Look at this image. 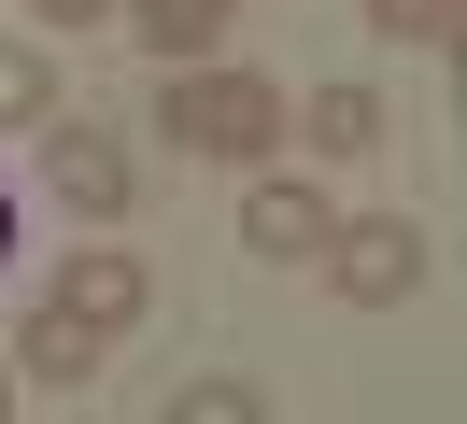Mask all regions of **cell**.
<instances>
[{"mask_svg": "<svg viewBox=\"0 0 467 424\" xmlns=\"http://www.w3.org/2000/svg\"><path fill=\"white\" fill-rule=\"evenodd\" d=\"M156 424H269V396L227 382V367H199V382H171V410H156Z\"/></svg>", "mask_w": 467, "mask_h": 424, "instance_id": "obj_10", "label": "cell"}, {"mask_svg": "<svg viewBox=\"0 0 467 424\" xmlns=\"http://www.w3.org/2000/svg\"><path fill=\"white\" fill-rule=\"evenodd\" d=\"M43 28H114V0H29Z\"/></svg>", "mask_w": 467, "mask_h": 424, "instance_id": "obj_12", "label": "cell"}, {"mask_svg": "<svg viewBox=\"0 0 467 424\" xmlns=\"http://www.w3.org/2000/svg\"><path fill=\"white\" fill-rule=\"evenodd\" d=\"M368 28L410 43V57H439V43H453V0H368Z\"/></svg>", "mask_w": 467, "mask_h": 424, "instance_id": "obj_11", "label": "cell"}, {"mask_svg": "<svg viewBox=\"0 0 467 424\" xmlns=\"http://www.w3.org/2000/svg\"><path fill=\"white\" fill-rule=\"evenodd\" d=\"M284 113H297V99H284L269 71H213V57H199V71H156V128H171L184 156H213V170H269Z\"/></svg>", "mask_w": 467, "mask_h": 424, "instance_id": "obj_1", "label": "cell"}, {"mask_svg": "<svg viewBox=\"0 0 467 424\" xmlns=\"http://www.w3.org/2000/svg\"><path fill=\"white\" fill-rule=\"evenodd\" d=\"M0 269H15V198H0Z\"/></svg>", "mask_w": 467, "mask_h": 424, "instance_id": "obj_13", "label": "cell"}, {"mask_svg": "<svg viewBox=\"0 0 467 424\" xmlns=\"http://www.w3.org/2000/svg\"><path fill=\"white\" fill-rule=\"evenodd\" d=\"M57 311H71V326H99V339H128V326L156 311V269H142L128 241H71V269H57Z\"/></svg>", "mask_w": 467, "mask_h": 424, "instance_id": "obj_4", "label": "cell"}, {"mask_svg": "<svg viewBox=\"0 0 467 424\" xmlns=\"http://www.w3.org/2000/svg\"><path fill=\"white\" fill-rule=\"evenodd\" d=\"M326 226H340V212H326V184H284V170H255V198H241V241H255L269 269H312V254H326Z\"/></svg>", "mask_w": 467, "mask_h": 424, "instance_id": "obj_6", "label": "cell"}, {"mask_svg": "<svg viewBox=\"0 0 467 424\" xmlns=\"http://www.w3.org/2000/svg\"><path fill=\"white\" fill-rule=\"evenodd\" d=\"M0 424H15V367H0Z\"/></svg>", "mask_w": 467, "mask_h": 424, "instance_id": "obj_14", "label": "cell"}, {"mask_svg": "<svg viewBox=\"0 0 467 424\" xmlns=\"http://www.w3.org/2000/svg\"><path fill=\"white\" fill-rule=\"evenodd\" d=\"M425 269H439V241L410 212H354V226H326V283H340L354 311H410L425 297Z\"/></svg>", "mask_w": 467, "mask_h": 424, "instance_id": "obj_2", "label": "cell"}, {"mask_svg": "<svg viewBox=\"0 0 467 424\" xmlns=\"http://www.w3.org/2000/svg\"><path fill=\"white\" fill-rule=\"evenodd\" d=\"M114 28L156 57V71H199V57H227V28H241V0H114Z\"/></svg>", "mask_w": 467, "mask_h": 424, "instance_id": "obj_5", "label": "cell"}, {"mask_svg": "<svg viewBox=\"0 0 467 424\" xmlns=\"http://www.w3.org/2000/svg\"><path fill=\"white\" fill-rule=\"evenodd\" d=\"M15 367H29V382H57V396H86V382H99V326H71V311L43 297L29 339H15Z\"/></svg>", "mask_w": 467, "mask_h": 424, "instance_id": "obj_8", "label": "cell"}, {"mask_svg": "<svg viewBox=\"0 0 467 424\" xmlns=\"http://www.w3.org/2000/svg\"><path fill=\"white\" fill-rule=\"evenodd\" d=\"M57 99H71V85H57V57H43V43H0V128H43Z\"/></svg>", "mask_w": 467, "mask_h": 424, "instance_id": "obj_9", "label": "cell"}, {"mask_svg": "<svg viewBox=\"0 0 467 424\" xmlns=\"http://www.w3.org/2000/svg\"><path fill=\"white\" fill-rule=\"evenodd\" d=\"M284 128L312 141V156H382V128H397V113H382L368 85H312V99H297Z\"/></svg>", "mask_w": 467, "mask_h": 424, "instance_id": "obj_7", "label": "cell"}, {"mask_svg": "<svg viewBox=\"0 0 467 424\" xmlns=\"http://www.w3.org/2000/svg\"><path fill=\"white\" fill-rule=\"evenodd\" d=\"M43 184H57V198H71L86 226H114L142 170H128V141L99 128V113H71V99H57V113H43Z\"/></svg>", "mask_w": 467, "mask_h": 424, "instance_id": "obj_3", "label": "cell"}]
</instances>
